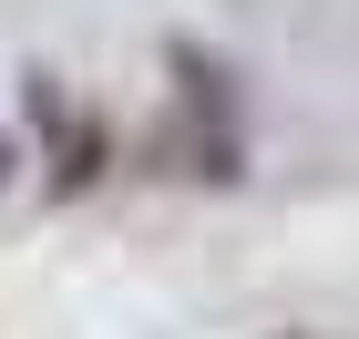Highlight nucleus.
<instances>
[{"instance_id":"3","label":"nucleus","mask_w":359,"mask_h":339,"mask_svg":"<svg viewBox=\"0 0 359 339\" xmlns=\"http://www.w3.org/2000/svg\"><path fill=\"white\" fill-rule=\"evenodd\" d=\"M11 165H21V144H11V134H0V185H11Z\"/></svg>"},{"instance_id":"2","label":"nucleus","mask_w":359,"mask_h":339,"mask_svg":"<svg viewBox=\"0 0 359 339\" xmlns=\"http://www.w3.org/2000/svg\"><path fill=\"white\" fill-rule=\"evenodd\" d=\"M21 113H31V134H41V185H52V196H83L93 175H103V124L62 93V72H31Z\"/></svg>"},{"instance_id":"1","label":"nucleus","mask_w":359,"mask_h":339,"mask_svg":"<svg viewBox=\"0 0 359 339\" xmlns=\"http://www.w3.org/2000/svg\"><path fill=\"white\" fill-rule=\"evenodd\" d=\"M175 124H165V165H185L195 185H236L247 175V103H236V72H226L205 41H175Z\"/></svg>"}]
</instances>
